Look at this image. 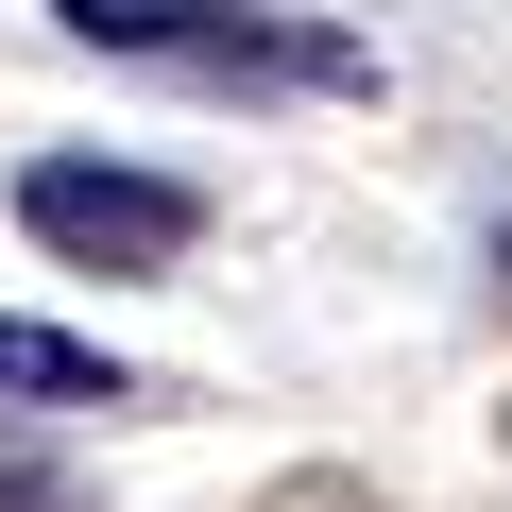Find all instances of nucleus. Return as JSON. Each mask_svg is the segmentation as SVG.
Instances as JSON below:
<instances>
[{"label": "nucleus", "instance_id": "nucleus-1", "mask_svg": "<svg viewBox=\"0 0 512 512\" xmlns=\"http://www.w3.org/2000/svg\"><path fill=\"white\" fill-rule=\"evenodd\" d=\"M52 35L222 86V103H376V35L308 18V0H52Z\"/></svg>", "mask_w": 512, "mask_h": 512}, {"label": "nucleus", "instance_id": "nucleus-2", "mask_svg": "<svg viewBox=\"0 0 512 512\" xmlns=\"http://www.w3.org/2000/svg\"><path fill=\"white\" fill-rule=\"evenodd\" d=\"M18 239L69 256V274H171V256L205 239V188L137 171V154H35L18 171Z\"/></svg>", "mask_w": 512, "mask_h": 512}, {"label": "nucleus", "instance_id": "nucleus-3", "mask_svg": "<svg viewBox=\"0 0 512 512\" xmlns=\"http://www.w3.org/2000/svg\"><path fill=\"white\" fill-rule=\"evenodd\" d=\"M0 410H137V376H120L103 342L35 325V308H0Z\"/></svg>", "mask_w": 512, "mask_h": 512}]
</instances>
